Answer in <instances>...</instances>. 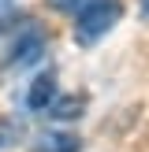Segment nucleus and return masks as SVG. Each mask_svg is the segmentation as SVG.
<instances>
[{
  "label": "nucleus",
  "instance_id": "nucleus-3",
  "mask_svg": "<svg viewBox=\"0 0 149 152\" xmlns=\"http://www.w3.org/2000/svg\"><path fill=\"white\" fill-rule=\"evenodd\" d=\"M34 152H78V137L71 134H45L34 141Z\"/></svg>",
  "mask_w": 149,
  "mask_h": 152
},
{
  "label": "nucleus",
  "instance_id": "nucleus-7",
  "mask_svg": "<svg viewBox=\"0 0 149 152\" xmlns=\"http://www.w3.org/2000/svg\"><path fill=\"white\" fill-rule=\"evenodd\" d=\"M15 137H19V126L15 123H0V148H4L7 141H15Z\"/></svg>",
  "mask_w": 149,
  "mask_h": 152
},
{
  "label": "nucleus",
  "instance_id": "nucleus-5",
  "mask_svg": "<svg viewBox=\"0 0 149 152\" xmlns=\"http://www.w3.org/2000/svg\"><path fill=\"white\" fill-rule=\"evenodd\" d=\"M41 48H45V45H41V37H37V34H26L19 45H15V56H11V63H15V67H22V63H34V59L41 56Z\"/></svg>",
  "mask_w": 149,
  "mask_h": 152
},
{
  "label": "nucleus",
  "instance_id": "nucleus-8",
  "mask_svg": "<svg viewBox=\"0 0 149 152\" xmlns=\"http://www.w3.org/2000/svg\"><path fill=\"white\" fill-rule=\"evenodd\" d=\"M145 7H149V0H145Z\"/></svg>",
  "mask_w": 149,
  "mask_h": 152
},
{
  "label": "nucleus",
  "instance_id": "nucleus-2",
  "mask_svg": "<svg viewBox=\"0 0 149 152\" xmlns=\"http://www.w3.org/2000/svg\"><path fill=\"white\" fill-rule=\"evenodd\" d=\"M52 100H56V78H52V74H41V78H34L26 104H30L34 111H49V104H52Z\"/></svg>",
  "mask_w": 149,
  "mask_h": 152
},
{
  "label": "nucleus",
  "instance_id": "nucleus-1",
  "mask_svg": "<svg viewBox=\"0 0 149 152\" xmlns=\"http://www.w3.org/2000/svg\"><path fill=\"white\" fill-rule=\"evenodd\" d=\"M119 15H123V7L116 4V0H97V4H89L86 11L74 15V34H78V41H97V37H104L112 26L119 22Z\"/></svg>",
  "mask_w": 149,
  "mask_h": 152
},
{
  "label": "nucleus",
  "instance_id": "nucleus-4",
  "mask_svg": "<svg viewBox=\"0 0 149 152\" xmlns=\"http://www.w3.org/2000/svg\"><path fill=\"white\" fill-rule=\"evenodd\" d=\"M82 108H86V100H82V96H60V100L49 104V111H45V115H52V119H60V123H67V119H78Z\"/></svg>",
  "mask_w": 149,
  "mask_h": 152
},
{
  "label": "nucleus",
  "instance_id": "nucleus-6",
  "mask_svg": "<svg viewBox=\"0 0 149 152\" xmlns=\"http://www.w3.org/2000/svg\"><path fill=\"white\" fill-rule=\"evenodd\" d=\"M52 7H60V11H71V15H78V11H86L89 4H97V0H49Z\"/></svg>",
  "mask_w": 149,
  "mask_h": 152
}]
</instances>
